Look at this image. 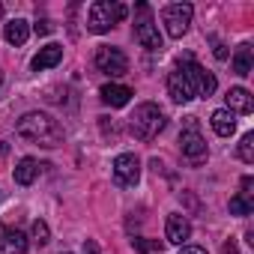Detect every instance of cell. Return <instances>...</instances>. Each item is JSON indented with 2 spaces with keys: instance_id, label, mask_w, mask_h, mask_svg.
<instances>
[{
  "instance_id": "obj_1",
  "label": "cell",
  "mask_w": 254,
  "mask_h": 254,
  "mask_svg": "<svg viewBox=\"0 0 254 254\" xmlns=\"http://www.w3.org/2000/svg\"><path fill=\"white\" fill-rule=\"evenodd\" d=\"M15 132L30 141V144H39V147H60L63 144V126L51 117V114H42V111H30L18 120Z\"/></svg>"
},
{
  "instance_id": "obj_2",
  "label": "cell",
  "mask_w": 254,
  "mask_h": 254,
  "mask_svg": "<svg viewBox=\"0 0 254 254\" xmlns=\"http://www.w3.org/2000/svg\"><path fill=\"white\" fill-rule=\"evenodd\" d=\"M168 126V117H165V111L159 108V105H153V102H144V105H138L135 108V114L129 117V132L138 138V141H153V138H159V132Z\"/></svg>"
},
{
  "instance_id": "obj_3",
  "label": "cell",
  "mask_w": 254,
  "mask_h": 254,
  "mask_svg": "<svg viewBox=\"0 0 254 254\" xmlns=\"http://www.w3.org/2000/svg\"><path fill=\"white\" fill-rule=\"evenodd\" d=\"M126 18V6L114 0H96L87 12V30L90 33H108L117 21Z\"/></svg>"
},
{
  "instance_id": "obj_4",
  "label": "cell",
  "mask_w": 254,
  "mask_h": 254,
  "mask_svg": "<svg viewBox=\"0 0 254 254\" xmlns=\"http://www.w3.org/2000/svg\"><path fill=\"white\" fill-rule=\"evenodd\" d=\"M180 150H183V159L191 162V165H203L209 150H206V141L197 129V117H186L183 123V132H180Z\"/></svg>"
},
{
  "instance_id": "obj_5",
  "label": "cell",
  "mask_w": 254,
  "mask_h": 254,
  "mask_svg": "<svg viewBox=\"0 0 254 254\" xmlns=\"http://www.w3.org/2000/svg\"><path fill=\"white\" fill-rule=\"evenodd\" d=\"M177 69L186 75V81H189V87H191V93H194V99H209L212 93H215V75L212 72H206L200 63H194L191 57H186L183 63H177Z\"/></svg>"
},
{
  "instance_id": "obj_6",
  "label": "cell",
  "mask_w": 254,
  "mask_h": 254,
  "mask_svg": "<svg viewBox=\"0 0 254 254\" xmlns=\"http://www.w3.org/2000/svg\"><path fill=\"white\" fill-rule=\"evenodd\" d=\"M138 18H135V39L147 48V51H162L165 42H162V33H159V24L153 21V12L147 3H138L135 6Z\"/></svg>"
},
{
  "instance_id": "obj_7",
  "label": "cell",
  "mask_w": 254,
  "mask_h": 254,
  "mask_svg": "<svg viewBox=\"0 0 254 254\" xmlns=\"http://www.w3.org/2000/svg\"><path fill=\"white\" fill-rule=\"evenodd\" d=\"M191 15H194V9H191L189 3H171V6H165V9H162V24H165L168 36H171V39H183V36L189 33Z\"/></svg>"
},
{
  "instance_id": "obj_8",
  "label": "cell",
  "mask_w": 254,
  "mask_h": 254,
  "mask_svg": "<svg viewBox=\"0 0 254 254\" xmlns=\"http://www.w3.org/2000/svg\"><path fill=\"white\" fill-rule=\"evenodd\" d=\"M96 69L117 78V75H126L129 72V57H126L120 48H111V45H99L96 48Z\"/></svg>"
},
{
  "instance_id": "obj_9",
  "label": "cell",
  "mask_w": 254,
  "mask_h": 254,
  "mask_svg": "<svg viewBox=\"0 0 254 254\" xmlns=\"http://www.w3.org/2000/svg\"><path fill=\"white\" fill-rule=\"evenodd\" d=\"M138 180H141V162H138V156L135 153H120L114 159V183L123 186V189H132V186H138Z\"/></svg>"
},
{
  "instance_id": "obj_10",
  "label": "cell",
  "mask_w": 254,
  "mask_h": 254,
  "mask_svg": "<svg viewBox=\"0 0 254 254\" xmlns=\"http://www.w3.org/2000/svg\"><path fill=\"white\" fill-rule=\"evenodd\" d=\"M0 251L3 254H27V236L18 227L0 224Z\"/></svg>"
},
{
  "instance_id": "obj_11",
  "label": "cell",
  "mask_w": 254,
  "mask_h": 254,
  "mask_svg": "<svg viewBox=\"0 0 254 254\" xmlns=\"http://www.w3.org/2000/svg\"><path fill=\"white\" fill-rule=\"evenodd\" d=\"M168 96L177 102V105H186V102H191L194 99V93H191V87H189V81H186V75L174 66V72L168 75Z\"/></svg>"
},
{
  "instance_id": "obj_12",
  "label": "cell",
  "mask_w": 254,
  "mask_h": 254,
  "mask_svg": "<svg viewBox=\"0 0 254 254\" xmlns=\"http://www.w3.org/2000/svg\"><path fill=\"white\" fill-rule=\"evenodd\" d=\"M165 233H168V242H174V245H186V239L191 236V224H189L186 215L171 212V215H168V224H165Z\"/></svg>"
},
{
  "instance_id": "obj_13",
  "label": "cell",
  "mask_w": 254,
  "mask_h": 254,
  "mask_svg": "<svg viewBox=\"0 0 254 254\" xmlns=\"http://www.w3.org/2000/svg\"><path fill=\"white\" fill-rule=\"evenodd\" d=\"M224 99H227V111L230 114H251L254 111V99H251V93L245 87H230Z\"/></svg>"
},
{
  "instance_id": "obj_14",
  "label": "cell",
  "mask_w": 254,
  "mask_h": 254,
  "mask_svg": "<svg viewBox=\"0 0 254 254\" xmlns=\"http://www.w3.org/2000/svg\"><path fill=\"white\" fill-rule=\"evenodd\" d=\"M99 96H102L105 105L123 108V105H129V99H132L135 93H132V87H123V84H105V87L99 90Z\"/></svg>"
},
{
  "instance_id": "obj_15",
  "label": "cell",
  "mask_w": 254,
  "mask_h": 254,
  "mask_svg": "<svg viewBox=\"0 0 254 254\" xmlns=\"http://www.w3.org/2000/svg\"><path fill=\"white\" fill-rule=\"evenodd\" d=\"M60 60H63V45L51 42V45L39 48V54L33 57V69H36V72H42V69H51V66H57Z\"/></svg>"
},
{
  "instance_id": "obj_16",
  "label": "cell",
  "mask_w": 254,
  "mask_h": 254,
  "mask_svg": "<svg viewBox=\"0 0 254 254\" xmlns=\"http://www.w3.org/2000/svg\"><path fill=\"white\" fill-rule=\"evenodd\" d=\"M251 66H254V48H251V42H242L230 60V69L245 78V75H251Z\"/></svg>"
},
{
  "instance_id": "obj_17",
  "label": "cell",
  "mask_w": 254,
  "mask_h": 254,
  "mask_svg": "<svg viewBox=\"0 0 254 254\" xmlns=\"http://www.w3.org/2000/svg\"><path fill=\"white\" fill-rule=\"evenodd\" d=\"M209 123H212L215 135H221V138H230V135L236 132V117H233L227 108H218V111H212Z\"/></svg>"
},
{
  "instance_id": "obj_18",
  "label": "cell",
  "mask_w": 254,
  "mask_h": 254,
  "mask_svg": "<svg viewBox=\"0 0 254 254\" xmlns=\"http://www.w3.org/2000/svg\"><path fill=\"white\" fill-rule=\"evenodd\" d=\"M12 177H15V183H18V186H30V183L39 177V162H36V159H30V156H24V159L15 165V174H12Z\"/></svg>"
},
{
  "instance_id": "obj_19",
  "label": "cell",
  "mask_w": 254,
  "mask_h": 254,
  "mask_svg": "<svg viewBox=\"0 0 254 254\" xmlns=\"http://www.w3.org/2000/svg\"><path fill=\"white\" fill-rule=\"evenodd\" d=\"M3 36H6V42H9V45H24V42H27V36H30V24H27L24 18H12V21L6 24Z\"/></svg>"
},
{
  "instance_id": "obj_20",
  "label": "cell",
  "mask_w": 254,
  "mask_h": 254,
  "mask_svg": "<svg viewBox=\"0 0 254 254\" xmlns=\"http://www.w3.org/2000/svg\"><path fill=\"white\" fill-rule=\"evenodd\" d=\"M230 212H233V215H251V212H254V203H251V197H245V194H236V197H230Z\"/></svg>"
},
{
  "instance_id": "obj_21",
  "label": "cell",
  "mask_w": 254,
  "mask_h": 254,
  "mask_svg": "<svg viewBox=\"0 0 254 254\" xmlns=\"http://www.w3.org/2000/svg\"><path fill=\"white\" fill-rule=\"evenodd\" d=\"M239 159H242L245 165H251V162H254V135H251V132L239 141Z\"/></svg>"
},
{
  "instance_id": "obj_22",
  "label": "cell",
  "mask_w": 254,
  "mask_h": 254,
  "mask_svg": "<svg viewBox=\"0 0 254 254\" xmlns=\"http://www.w3.org/2000/svg\"><path fill=\"white\" fill-rule=\"evenodd\" d=\"M30 233H33V242H36V245H45V242L51 239V230H48V224H45L42 218H36V221H33Z\"/></svg>"
},
{
  "instance_id": "obj_23",
  "label": "cell",
  "mask_w": 254,
  "mask_h": 254,
  "mask_svg": "<svg viewBox=\"0 0 254 254\" xmlns=\"http://www.w3.org/2000/svg\"><path fill=\"white\" fill-rule=\"evenodd\" d=\"M132 245H135L141 254H150V251H162V248H165L162 242H144V239H132Z\"/></svg>"
},
{
  "instance_id": "obj_24",
  "label": "cell",
  "mask_w": 254,
  "mask_h": 254,
  "mask_svg": "<svg viewBox=\"0 0 254 254\" xmlns=\"http://www.w3.org/2000/svg\"><path fill=\"white\" fill-rule=\"evenodd\" d=\"M33 30H36V33H39V36H48V33H51V30H54V24H51V21H48V18H39V21H36V24H33Z\"/></svg>"
},
{
  "instance_id": "obj_25",
  "label": "cell",
  "mask_w": 254,
  "mask_h": 254,
  "mask_svg": "<svg viewBox=\"0 0 254 254\" xmlns=\"http://www.w3.org/2000/svg\"><path fill=\"white\" fill-rule=\"evenodd\" d=\"M251 189H254V180H251V177H242V191H239V194L251 197Z\"/></svg>"
},
{
  "instance_id": "obj_26",
  "label": "cell",
  "mask_w": 254,
  "mask_h": 254,
  "mask_svg": "<svg viewBox=\"0 0 254 254\" xmlns=\"http://www.w3.org/2000/svg\"><path fill=\"white\" fill-rule=\"evenodd\" d=\"M180 254H206V248H200V245H183Z\"/></svg>"
},
{
  "instance_id": "obj_27",
  "label": "cell",
  "mask_w": 254,
  "mask_h": 254,
  "mask_svg": "<svg viewBox=\"0 0 254 254\" xmlns=\"http://www.w3.org/2000/svg\"><path fill=\"white\" fill-rule=\"evenodd\" d=\"M84 254H99V245H96L93 239H87V242H84Z\"/></svg>"
},
{
  "instance_id": "obj_28",
  "label": "cell",
  "mask_w": 254,
  "mask_h": 254,
  "mask_svg": "<svg viewBox=\"0 0 254 254\" xmlns=\"http://www.w3.org/2000/svg\"><path fill=\"white\" fill-rule=\"evenodd\" d=\"M215 57H218V60H224V57H227V48H224L218 39H215Z\"/></svg>"
},
{
  "instance_id": "obj_29",
  "label": "cell",
  "mask_w": 254,
  "mask_h": 254,
  "mask_svg": "<svg viewBox=\"0 0 254 254\" xmlns=\"http://www.w3.org/2000/svg\"><path fill=\"white\" fill-rule=\"evenodd\" d=\"M224 254H236V242H233V239L224 242Z\"/></svg>"
},
{
  "instance_id": "obj_30",
  "label": "cell",
  "mask_w": 254,
  "mask_h": 254,
  "mask_svg": "<svg viewBox=\"0 0 254 254\" xmlns=\"http://www.w3.org/2000/svg\"><path fill=\"white\" fill-rule=\"evenodd\" d=\"M0 18H3V3H0Z\"/></svg>"
},
{
  "instance_id": "obj_31",
  "label": "cell",
  "mask_w": 254,
  "mask_h": 254,
  "mask_svg": "<svg viewBox=\"0 0 254 254\" xmlns=\"http://www.w3.org/2000/svg\"><path fill=\"white\" fill-rule=\"evenodd\" d=\"M0 84H3V72H0Z\"/></svg>"
}]
</instances>
